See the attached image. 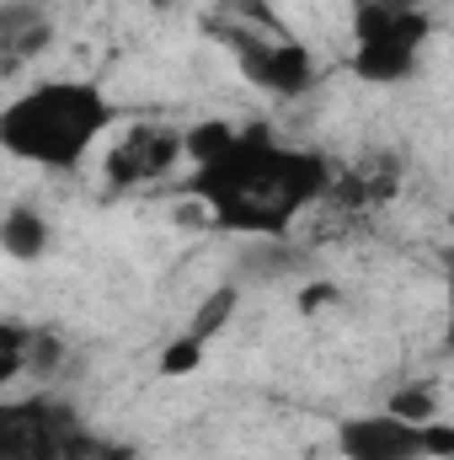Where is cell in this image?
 Returning a JSON list of instances; mask_svg holds the SVG:
<instances>
[{
  "label": "cell",
  "instance_id": "8992f818",
  "mask_svg": "<svg viewBox=\"0 0 454 460\" xmlns=\"http://www.w3.org/2000/svg\"><path fill=\"white\" fill-rule=\"evenodd\" d=\"M81 412L48 391L5 396L0 402V460H70L81 434Z\"/></svg>",
  "mask_w": 454,
  "mask_h": 460
},
{
  "label": "cell",
  "instance_id": "ba28073f",
  "mask_svg": "<svg viewBox=\"0 0 454 460\" xmlns=\"http://www.w3.org/2000/svg\"><path fill=\"white\" fill-rule=\"evenodd\" d=\"M48 246H54V226H48L43 209H32V204H5V215H0V252H5L11 262H38Z\"/></svg>",
  "mask_w": 454,
  "mask_h": 460
},
{
  "label": "cell",
  "instance_id": "3957f363",
  "mask_svg": "<svg viewBox=\"0 0 454 460\" xmlns=\"http://www.w3.org/2000/svg\"><path fill=\"white\" fill-rule=\"evenodd\" d=\"M198 27L209 43L225 49L240 81L257 86L262 97L294 102V97H310L321 86L316 49L284 22V11L273 0H214L198 16Z\"/></svg>",
  "mask_w": 454,
  "mask_h": 460
},
{
  "label": "cell",
  "instance_id": "30bf717a",
  "mask_svg": "<svg viewBox=\"0 0 454 460\" xmlns=\"http://www.w3.org/2000/svg\"><path fill=\"white\" fill-rule=\"evenodd\" d=\"M70 460H139V450H134L128 439L97 434V429H81L75 445H70Z\"/></svg>",
  "mask_w": 454,
  "mask_h": 460
},
{
  "label": "cell",
  "instance_id": "4fadbf2b",
  "mask_svg": "<svg viewBox=\"0 0 454 460\" xmlns=\"http://www.w3.org/2000/svg\"><path fill=\"white\" fill-rule=\"evenodd\" d=\"M155 11H171V5H188V0H150Z\"/></svg>",
  "mask_w": 454,
  "mask_h": 460
},
{
  "label": "cell",
  "instance_id": "9c48e42d",
  "mask_svg": "<svg viewBox=\"0 0 454 460\" xmlns=\"http://www.w3.org/2000/svg\"><path fill=\"white\" fill-rule=\"evenodd\" d=\"M38 343H43V332L22 327L16 316H11V322H0V391H11V385H16V380L32 369Z\"/></svg>",
  "mask_w": 454,
  "mask_h": 460
},
{
  "label": "cell",
  "instance_id": "5b68a950",
  "mask_svg": "<svg viewBox=\"0 0 454 460\" xmlns=\"http://www.w3.org/2000/svg\"><path fill=\"white\" fill-rule=\"evenodd\" d=\"M332 445L337 460H454V423L380 407V412L342 418Z\"/></svg>",
  "mask_w": 454,
  "mask_h": 460
},
{
  "label": "cell",
  "instance_id": "52a82bcc",
  "mask_svg": "<svg viewBox=\"0 0 454 460\" xmlns=\"http://www.w3.org/2000/svg\"><path fill=\"white\" fill-rule=\"evenodd\" d=\"M182 161H188V128H171V123H128V134L108 150V182L113 188L161 182Z\"/></svg>",
  "mask_w": 454,
  "mask_h": 460
},
{
  "label": "cell",
  "instance_id": "6da1fadb",
  "mask_svg": "<svg viewBox=\"0 0 454 460\" xmlns=\"http://www.w3.org/2000/svg\"><path fill=\"white\" fill-rule=\"evenodd\" d=\"M337 188L327 150L278 134L273 123H193L188 128V193L230 235L284 241Z\"/></svg>",
  "mask_w": 454,
  "mask_h": 460
},
{
  "label": "cell",
  "instance_id": "7c38bea8",
  "mask_svg": "<svg viewBox=\"0 0 454 460\" xmlns=\"http://www.w3.org/2000/svg\"><path fill=\"white\" fill-rule=\"evenodd\" d=\"M428 0H347V11H417Z\"/></svg>",
  "mask_w": 454,
  "mask_h": 460
},
{
  "label": "cell",
  "instance_id": "277c9868",
  "mask_svg": "<svg viewBox=\"0 0 454 460\" xmlns=\"http://www.w3.org/2000/svg\"><path fill=\"white\" fill-rule=\"evenodd\" d=\"M433 32H439V22H433L428 5H417V11H353L347 16V38H353L347 70H353V81L380 86V92L406 86L423 70V49L433 43Z\"/></svg>",
  "mask_w": 454,
  "mask_h": 460
},
{
  "label": "cell",
  "instance_id": "7a4b0ae2",
  "mask_svg": "<svg viewBox=\"0 0 454 460\" xmlns=\"http://www.w3.org/2000/svg\"><path fill=\"white\" fill-rule=\"evenodd\" d=\"M118 102L81 75H48L27 92H16L0 108V145L11 161L70 177L92 161V150L118 128Z\"/></svg>",
  "mask_w": 454,
  "mask_h": 460
},
{
  "label": "cell",
  "instance_id": "8fae6325",
  "mask_svg": "<svg viewBox=\"0 0 454 460\" xmlns=\"http://www.w3.org/2000/svg\"><path fill=\"white\" fill-rule=\"evenodd\" d=\"M444 348L454 353V252L444 257Z\"/></svg>",
  "mask_w": 454,
  "mask_h": 460
}]
</instances>
